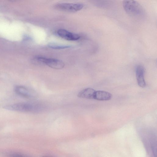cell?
Listing matches in <instances>:
<instances>
[{
  "label": "cell",
  "mask_w": 157,
  "mask_h": 157,
  "mask_svg": "<svg viewBox=\"0 0 157 157\" xmlns=\"http://www.w3.org/2000/svg\"><path fill=\"white\" fill-rule=\"evenodd\" d=\"M123 6L126 13L132 17L140 19L143 18L144 16V11L143 8L135 1H124Z\"/></svg>",
  "instance_id": "6da1fadb"
},
{
  "label": "cell",
  "mask_w": 157,
  "mask_h": 157,
  "mask_svg": "<svg viewBox=\"0 0 157 157\" xmlns=\"http://www.w3.org/2000/svg\"><path fill=\"white\" fill-rule=\"evenodd\" d=\"M40 106L36 104L28 102H19L5 106L7 110L23 113H33L38 111Z\"/></svg>",
  "instance_id": "7a4b0ae2"
},
{
  "label": "cell",
  "mask_w": 157,
  "mask_h": 157,
  "mask_svg": "<svg viewBox=\"0 0 157 157\" xmlns=\"http://www.w3.org/2000/svg\"><path fill=\"white\" fill-rule=\"evenodd\" d=\"M33 62L36 64H45L51 68L56 69H62L65 66L63 62L60 60L42 56L35 57L33 59Z\"/></svg>",
  "instance_id": "3957f363"
},
{
  "label": "cell",
  "mask_w": 157,
  "mask_h": 157,
  "mask_svg": "<svg viewBox=\"0 0 157 157\" xmlns=\"http://www.w3.org/2000/svg\"><path fill=\"white\" fill-rule=\"evenodd\" d=\"M84 5L80 3H61L55 5V8L60 10L68 12H75L81 10Z\"/></svg>",
  "instance_id": "277c9868"
},
{
  "label": "cell",
  "mask_w": 157,
  "mask_h": 157,
  "mask_svg": "<svg viewBox=\"0 0 157 157\" xmlns=\"http://www.w3.org/2000/svg\"><path fill=\"white\" fill-rule=\"evenodd\" d=\"M57 33L60 37L67 40H76L79 39L80 37V36L78 35L70 32L63 29L58 30Z\"/></svg>",
  "instance_id": "5b68a950"
},
{
  "label": "cell",
  "mask_w": 157,
  "mask_h": 157,
  "mask_svg": "<svg viewBox=\"0 0 157 157\" xmlns=\"http://www.w3.org/2000/svg\"><path fill=\"white\" fill-rule=\"evenodd\" d=\"M136 75L138 85L142 88L146 86V83L144 78L145 69L141 65L137 66L136 68Z\"/></svg>",
  "instance_id": "8992f818"
},
{
  "label": "cell",
  "mask_w": 157,
  "mask_h": 157,
  "mask_svg": "<svg viewBox=\"0 0 157 157\" xmlns=\"http://www.w3.org/2000/svg\"><path fill=\"white\" fill-rule=\"evenodd\" d=\"M15 92L18 95L26 98L31 97L32 94L29 90L26 87L21 85H16L14 88Z\"/></svg>",
  "instance_id": "52a82bcc"
},
{
  "label": "cell",
  "mask_w": 157,
  "mask_h": 157,
  "mask_svg": "<svg viewBox=\"0 0 157 157\" xmlns=\"http://www.w3.org/2000/svg\"><path fill=\"white\" fill-rule=\"evenodd\" d=\"M96 91L94 89L88 88L83 90L78 94V96L80 98L89 99H94Z\"/></svg>",
  "instance_id": "ba28073f"
},
{
  "label": "cell",
  "mask_w": 157,
  "mask_h": 157,
  "mask_svg": "<svg viewBox=\"0 0 157 157\" xmlns=\"http://www.w3.org/2000/svg\"><path fill=\"white\" fill-rule=\"evenodd\" d=\"M112 95L105 91L98 90L95 91L94 99L99 101H107L110 100Z\"/></svg>",
  "instance_id": "9c48e42d"
},
{
  "label": "cell",
  "mask_w": 157,
  "mask_h": 157,
  "mask_svg": "<svg viewBox=\"0 0 157 157\" xmlns=\"http://www.w3.org/2000/svg\"><path fill=\"white\" fill-rule=\"evenodd\" d=\"M48 46L50 48L54 49H63L70 47L69 45L59 44L53 43H50Z\"/></svg>",
  "instance_id": "30bf717a"
},
{
  "label": "cell",
  "mask_w": 157,
  "mask_h": 157,
  "mask_svg": "<svg viewBox=\"0 0 157 157\" xmlns=\"http://www.w3.org/2000/svg\"><path fill=\"white\" fill-rule=\"evenodd\" d=\"M6 155L7 157H29L25 154L15 152H9Z\"/></svg>",
  "instance_id": "8fae6325"
},
{
  "label": "cell",
  "mask_w": 157,
  "mask_h": 157,
  "mask_svg": "<svg viewBox=\"0 0 157 157\" xmlns=\"http://www.w3.org/2000/svg\"><path fill=\"white\" fill-rule=\"evenodd\" d=\"M43 157H51L48 156H43Z\"/></svg>",
  "instance_id": "7c38bea8"
}]
</instances>
